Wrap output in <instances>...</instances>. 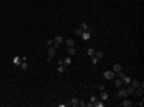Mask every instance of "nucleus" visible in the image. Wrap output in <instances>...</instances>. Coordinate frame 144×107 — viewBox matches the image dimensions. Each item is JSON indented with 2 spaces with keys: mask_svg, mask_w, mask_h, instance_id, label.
<instances>
[{
  "mask_svg": "<svg viewBox=\"0 0 144 107\" xmlns=\"http://www.w3.org/2000/svg\"><path fill=\"white\" fill-rule=\"evenodd\" d=\"M46 53H48L46 61H48V63H51V59H53V58H56V48H54V46H50V50H48Z\"/></svg>",
  "mask_w": 144,
  "mask_h": 107,
  "instance_id": "nucleus-1",
  "label": "nucleus"
},
{
  "mask_svg": "<svg viewBox=\"0 0 144 107\" xmlns=\"http://www.w3.org/2000/svg\"><path fill=\"white\" fill-rule=\"evenodd\" d=\"M63 42H64V38H63L61 35H54V37H53V46H54V48H58V46L63 43Z\"/></svg>",
  "mask_w": 144,
  "mask_h": 107,
  "instance_id": "nucleus-2",
  "label": "nucleus"
},
{
  "mask_svg": "<svg viewBox=\"0 0 144 107\" xmlns=\"http://www.w3.org/2000/svg\"><path fill=\"white\" fill-rule=\"evenodd\" d=\"M115 77H117V74L114 70H106L104 72V78H106V80H114Z\"/></svg>",
  "mask_w": 144,
  "mask_h": 107,
  "instance_id": "nucleus-3",
  "label": "nucleus"
},
{
  "mask_svg": "<svg viewBox=\"0 0 144 107\" xmlns=\"http://www.w3.org/2000/svg\"><path fill=\"white\" fill-rule=\"evenodd\" d=\"M23 61H27L26 56H15V58H13V64H15V66H21Z\"/></svg>",
  "mask_w": 144,
  "mask_h": 107,
  "instance_id": "nucleus-4",
  "label": "nucleus"
},
{
  "mask_svg": "<svg viewBox=\"0 0 144 107\" xmlns=\"http://www.w3.org/2000/svg\"><path fill=\"white\" fill-rule=\"evenodd\" d=\"M80 37H82V40H90L91 38V30L90 29H88V30H83Z\"/></svg>",
  "mask_w": 144,
  "mask_h": 107,
  "instance_id": "nucleus-5",
  "label": "nucleus"
},
{
  "mask_svg": "<svg viewBox=\"0 0 144 107\" xmlns=\"http://www.w3.org/2000/svg\"><path fill=\"white\" fill-rule=\"evenodd\" d=\"M120 106H122V107H131V106H133V102H131L130 99L123 98V99H122V102H120Z\"/></svg>",
  "mask_w": 144,
  "mask_h": 107,
  "instance_id": "nucleus-6",
  "label": "nucleus"
},
{
  "mask_svg": "<svg viewBox=\"0 0 144 107\" xmlns=\"http://www.w3.org/2000/svg\"><path fill=\"white\" fill-rule=\"evenodd\" d=\"M99 99H101V101H107V99H109V93L106 91V89H101V94H99Z\"/></svg>",
  "mask_w": 144,
  "mask_h": 107,
  "instance_id": "nucleus-7",
  "label": "nucleus"
},
{
  "mask_svg": "<svg viewBox=\"0 0 144 107\" xmlns=\"http://www.w3.org/2000/svg\"><path fill=\"white\" fill-rule=\"evenodd\" d=\"M117 98L118 99H123V98H128V94H126L125 89H118V91H117Z\"/></svg>",
  "mask_w": 144,
  "mask_h": 107,
  "instance_id": "nucleus-8",
  "label": "nucleus"
},
{
  "mask_svg": "<svg viewBox=\"0 0 144 107\" xmlns=\"http://www.w3.org/2000/svg\"><path fill=\"white\" fill-rule=\"evenodd\" d=\"M112 70H114V72H115V74H118V72H120V70H123V66H122V64H114V67H112Z\"/></svg>",
  "mask_w": 144,
  "mask_h": 107,
  "instance_id": "nucleus-9",
  "label": "nucleus"
},
{
  "mask_svg": "<svg viewBox=\"0 0 144 107\" xmlns=\"http://www.w3.org/2000/svg\"><path fill=\"white\" fill-rule=\"evenodd\" d=\"M125 91H126V94H128V96H130V94H135V88H133L131 85H126Z\"/></svg>",
  "mask_w": 144,
  "mask_h": 107,
  "instance_id": "nucleus-10",
  "label": "nucleus"
},
{
  "mask_svg": "<svg viewBox=\"0 0 144 107\" xmlns=\"http://www.w3.org/2000/svg\"><path fill=\"white\" fill-rule=\"evenodd\" d=\"M122 85H123V81L120 80V78H114V86L115 88H122Z\"/></svg>",
  "mask_w": 144,
  "mask_h": 107,
  "instance_id": "nucleus-11",
  "label": "nucleus"
},
{
  "mask_svg": "<svg viewBox=\"0 0 144 107\" xmlns=\"http://www.w3.org/2000/svg\"><path fill=\"white\" fill-rule=\"evenodd\" d=\"M69 106H71V107H77V106H79V99H77V98L71 99V102H69Z\"/></svg>",
  "mask_w": 144,
  "mask_h": 107,
  "instance_id": "nucleus-12",
  "label": "nucleus"
},
{
  "mask_svg": "<svg viewBox=\"0 0 144 107\" xmlns=\"http://www.w3.org/2000/svg\"><path fill=\"white\" fill-rule=\"evenodd\" d=\"M58 64H59V66H58V72H59V74H63V72L66 70V66H63V63H61V61H59Z\"/></svg>",
  "mask_w": 144,
  "mask_h": 107,
  "instance_id": "nucleus-13",
  "label": "nucleus"
},
{
  "mask_svg": "<svg viewBox=\"0 0 144 107\" xmlns=\"http://www.w3.org/2000/svg\"><path fill=\"white\" fill-rule=\"evenodd\" d=\"M102 56H104V53H102V51H95V58H96V59H102Z\"/></svg>",
  "mask_w": 144,
  "mask_h": 107,
  "instance_id": "nucleus-14",
  "label": "nucleus"
},
{
  "mask_svg": "<svg viewBox=\"0 0 144 107\" xmlns=\"http://www.w3.org/2000/svg\"><path fill=\"white\" fill-rule=\"evenodd\" d=\"M93 106H96V107H104V101H98V99H96V101L93 102Z\"/></svg>",
  "mask_w": 144,
  "mask_h": 107,
  "instance_id": "nucleus-15",
  "label": "nucleus"
},
{
  "mask_svg": "<svg viewBox=\"0 0 144 107\" xmlns=\"http://www.w3.org/2000/svg\"><path fill=\"white\" fill-rule=\"evenodd\" d=\"M130 85H131L133 88H138V86H139V81H138V80H133V78H131V81H130Z\"/></svg>",
  "mask_w": 144,
  "mask_h": 107,
  "instance_id": "nucleus-16",
  "label": "nucleus"
},
{
  "mask_svg": "<svg viewBox=\"0 0 144 107\" xmlns=\"http://www.w3.org/2000/svg\"><path fill=\"white\" fill-rule=\"evenodd\" d=\"M77 53V50H75V46H69V56H74V54Z\"/></svg>",
  "mask_w": 144,
  "mask_h": 107,
  "instance_id": "nucleus-17",
  "label": "nucleus"
},
{
  "mask_svg": "<svg viewBox=\"0 0 144 107\" xmlns=\"http://www.w3.org/2000/svg\"><path fill=\"white\" fill-rule=\"evenodd\" d=\"M21 69H23V70H27V69H29V64H27V61H23V63H21Z\"/></svg>",
  "mask_w": 144,
  "mask_h": 107,
  "instance_id": "nucleus-18",
  "label": "nucleus"
},
{
  "mask_svg": "<svg viewBox=\"0 0 144 107\" xmlns=\"http://www.w3.org/2000/svg\"><path fill=\"white\" fill-rule=\"evenodd\" d=\"M66 45H67V46H74V45H75L74 38H67V40H66Z\"/></svg>",
  "mask_w": 144,
  "mask_h": 107,
  "instance_id": "nucleus-19",
  "label": "nucleus"
},
{
  "mask_svg": "<svg viewBox=\"0 0 144 107\" xmlns=\"http://www.w3.org/2000/svg\"><path fill=\"white\" fill-rule=\"evenodd\" d=\"M95 51H96V50H95V48H88V50H87V54H88V56H95Z\"/></svg>",
  "mask_w": 144,
  "mask_h": 107,
  "instance_id": "nucleus-20",
  "label": "nucleus"
},
{
  "mask_svg": "<svg viewBox=\"0 0 144 107\" xmlns=\"http://www.w3.org/2000/svg\"><path fill=\"white\" fill-rule=\"evenodd\" d=\"M71 64H72V59H71V56H67L64 59V66H71Z\"/></svg>",
  "mask_w": 144,
  "mask_h": 107,
  "instance_id": "nucleus-21",
  "label": "nucleus"
},
{
  "mask_svg": "<svg viewBox=\"0 0 144 107\" xmlns=\"http://www.w3.org/2000/svg\"><path fill=\"white\" fill-rule=\"evenodd\" d=\"M80 29H82V30H88V29H90V26H88L87 22H82V24H80Z\"/></svg>",
  "mask_w": 144,
  "mask_h": 107,
  "instance_id": "nucleus-22",
  "label": "nucleus"
},
{
  "mask_svg": "<svg viewBox=\"0 0 144 107\" xmlns=\"http://www.w3.org/2000/svg\"><path fill=\"white\" fill-rule=\"evenodd\" d=\"M82 32H83V30H82L80 27H79V29H75V35H77V37H80V35H82Z\"/></svg>",
  "mask_w": 144,
  "mask_h": 107,
  "instance_id": "nucleus-23",
  "label": "nucleus"
},
{
  "mask_svg": "<svg viewBox=\"0 0 144 107\" xmlns=\"http://www.w3.org/2000/svg\"><path fill=\"white\" fill-rule=\"evenodd\" d=\"M91 64H93V66H96V64H98V59H96L95 56H91Z\"/></svg>",
  "mask_w": 144,
  "mask_h": 107,
  "instance_id": "nucleus-24",
  "label": "nucleus"
},
{
  "mask_svg": "<svg viewBox=\"0 0 144 107\" xmlns=\"http://www.w3.org/2000/svg\"><path fill=\"white\" fill-rule=\"evenodd\" d=\"M46 45H48V46H53V38H48V40H46Z\"/></svg>",
  "mask_w": 144,
  "mask_h": 107,
  "instance_id": "nucleus-25",
  "label": "nucleus"
},
{
  "mask_svg": "<svg viewBox=\"0 0 144 107\" xmlns=\"http://www.w3.org/2000/svg\"><path fill=\"white\" fill-rule=\"evenodd\" d=\"M79 106H82V107H87V102H83V101H79Z\"/></svg>",
  "mask_w": 144,
  "mask_h": 107,
  "instance_id": "nucleus-26",
  "label": "nucleus"
}]
</instances>
